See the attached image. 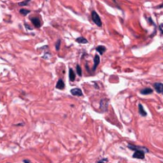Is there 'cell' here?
<instances>
[{
  "label": "cell",
  "instance_id": "13",
  "mask_svg": "<svg viewBox=\"0 0 163 163\" xmlns=\"http://www.w3.org/2000/svg\"><path fill=\"white\" fill-rule=\"evenodd\" d=\"M95 50L97 53H99L100 55H103V53L106 52V48L104 46H97V47L95 48Z\"/></svg>",
  "mask_w": 163,
  "mask_h": 163
},
{
  "label": "cell",
  "instance_id": "21",
  "mask_svg": "<svg viewBox=\"0 0 163 163\" xmlns=\"http://www.w3.org/2000/svg\"><path fill=\"white\" fill-rule=\"evenodd\" d=\"M159 30H160V32L163 34V24H160V25H159Z\"/></svg>",
  "mask_w": 163,
  "mask_h": 163
},
{
  "label": "cell",
  "instance_id": "4",
  "mask_svg": "<svg viewBox=\"0 0 163 163\" xmlns=\"http://www.w3.org/2000/svg\"><path fill=\"white\" fill-rule=\"evenodd\" d=\"M108 104H109V99L108 98H103L100 101V110L102 112H106L108 110Z\"/></svg>",
  "mask_w": 163,
  "mask_h": 163
},
{
  "label": "cell",
  "instance_id": "6",
  "mask_svg": "<svg viewBox=\"0 0 163 163\" xmlns=\"http://www.w3.org/2000/svg\"><path fill=\"white\" fill-rule=\"evenodd\" d=\"M71 94L72 95L74 96H82L83 95V93L79 88H74V89L71 90Z\"/></svg>",
  "mask_w": 163,
  "mask_h": 163
},
{
  "label": "cell",
  "instance_id": "5",
  "mask_svg": "<svg viewBox=\"0 0 163 163\" xmlns=\"http://www.w3.org/2000/svg\"><path fill=\"white\" fill-rule=\"evenodd\" d=\"M128 148H129L130 150H133V151H137V150H144L146 153L149 152L146 147H140V146H137V145H133V144H128Z\"/></svg>",
  "mask_w": 163,
  "mask_h": 163
},
{
  "label": "cell",
  "instance_id": "12",
  "mask_svg": "<svg viewBox=\"0 0 163 163\" xmlns=\"http://www.w3.org/2000/svg\"><path fill=\"white\" fill-rule=\"evenodd\" d=\"M138 112H139V113L141 115V116H147V113H146V111L144 110V107H143L141 104H138Z\"/></svg>",
  "mask_w": 163,
  "mask_h": 163
},
{
  "label": "cell",
  "instance_id": "19",
  "mask_svg": "<svg viewBox=\"0 0 163 163\" xmlns=\"http://www.w3.org/2000/svg\"><path fill=\"white\" fill-rule=\"evenodd\" d=\"M105 162H108L107 158H102V159H100V160L97 161V163H105Z\"/></svg>",
  "mask_w": 163,
  "mask_h": 163
},
{
  "label": "cell",
  "instance_id": "2",
  "mask_svg": "<svg viewBox=\"0 0 163 163\" xmlns=\"http://www.w3.org/2000/svg\"><path fill=\"white\" fill-rule=\"evenodd\" d=\"M92 19L94 23L98 27H101L102 26V22H101V19H100L99 15H98V13H96L95 11H93L92 12Z\"/></svg>",
  "mask_w": 163,
  "mask_h": 163
},
{
  "label": "cell",
  "instance_id": "16",
  "mask_svg": "<svg viewBox=\"0 0 163 163\" xmlns=\"http://www.w3.org/2000/svg\"><path fill=\"white\" fill-rule=\"evenodd\" d=\"M76 74H78V76H82V70L79 65H76Z\"/></svg>",
  "mask_w": 163,
  "mask_h": 163
},
{
  "label": "cell",
  "instance_id": "14",
  "mask_svg": "<svg viewBox=\"0 0 163 163\" xmlns=\"http://www.w3.org/2000/svg\"><path fill=\"white\" fill-rule=\"evenodd\" d=\"M75 41L77 43H80V44H87V43H88V40L86 39V38H84V37H82V36L78 37V38H76Z\"/></svg>",
  "mask_w": 163,
  "mask_h": 163
},
{
  "label": "cell",
  "instance_id": "7",
  "mask_svg": "<svg viewBox=\"0 0 163 163\" xmlns=\"http://www.w3.org/2000/svg\"><path fill=\"white\" fill-rule=\"evenodd\" d=\"M154 87H155V90L158 93V94H163V84L162 83H159V82L155 83V84H154Z\"/></svg>",
  "mask_w": 163,
  "mask_h": 163
},
{
  "label": "cell",
  "instance_id": "17",
  "mask_svg": "<svg viewBox=\"0 0 163 163\" xmlns=\"http://www.w3.org/2000/svg\"><path fill=\"white\" fill-rule=\"evenodd\" d=\"M60 45H61V39H58L55 43V50L59 51L60 50Z\"/></svg>",
  "mask_w": 163,
  "mask_h": 163
},
{
  "label": "cell",
  "instance_id": "9",
  "mask_svg": "<svg viewBox=\"0 0 163 163\" xmlns=\"http://www.w3.org/2000/svg\"><path fill=\"white\" fill-rule=\"evenodd\" d=\"M56 89L58 90H64L65 89V83H64L63 79H59L57 81V83H56Z\"/></svg>",
  "mask_w": 163,
  "mask_h": 163
},
{
  "label": "cell",
  "instance_id": "1",
  "mask_svg": "<svg viewBox=\"0 0 163 163\" xmlns=\"http://www.w3.org/2000/svg\"><path fill=\"white\" fill-rule=\"evenodd\" d=\"M30 20L32 23L34 28H36V29L42 26V21H41L39 16H32V17H30Z\"/></svg>",
  "mask_w": 163,
  "mask_h": 163
},
{
  "label": "cell",
  "instance_id": "15",
  "mask_svg": "<svg viewBox=\"0 0 163 163\" xmlns=\"http://www.w3.org/2000/svg\"><path fill=\"white\" fill-rule=\"evenodd\" d=\"M19 13H21L22 15H27V14H29V13H31V11H30V10H25V9H20Z\"/></svg>",
  "mask_w": 163,
  "mask_h": 163
},
{
  "label": "cell",
  "instance_id": "22",
  "mask_svg": "<svg viewBox=\"0 0 163 163\" xmlns=\"http://www.w3.org/2000/svg\"><path fill=\"white\" fill-rule=\"evenodd\" d=\"M23 163H32V162H31V160H29V159H24Z\"/></svg>",
  "mask_w": 163,
  "mask_h": 163
},
{
  "label": "cell",
  "instance_id": "11",
  "mask_svg": "<svg viewBox=\"0 0 163 163\" xmlns=\"http://www.w3.org/2000/svg\"><path fill=\"white\" fill-rule=\"evenodd\" d=\"M140 93H141V95H151L153 93V90L151 89V88H144V89H142L141 91H140Z\"/></svg>",
  "mask_w": 163,
  "mask_h": 163
},
{
  "label": "cell",
  "instance_id": "23",
  "mask_svg": "<svg viewBox=\"0 0 163 163\" xmlns=\"http://www.w3.org/2000/svg\"><path fill=\"white\" fill-rule=\"evenodd\" d=\"M14 126H24V123H19V124H14Z\"/></svg>",
  "mask_w": 163,
  "mask_h": 163
},
{
  "label": "cell",
  "instance_id": "10",
  "mask_svg": "<svg viewBox=\"0 0 163 163\" xmlns=\"http://www.w3.org/2000/svg\"><path fill=\"white\" fill-rule=\"evenodd\" d=\"M69 78H70V80L72 82L75 80V74H74L73 69H69Z\"/></svg>",
  "mask_w": 163,
  "mask_h": 163
},
{
  "label": "cell",
  "instance_id": "20",
  "mask_svg": "<svg viewBox=\"0 0 163 163\" xmlns=\"http://www.w3.org/2000/svg\"><path fill=\"white\" fill-rule=\"evenodd\" d=\"M155 9H163V3L162 4H160V5H158V6H156V7H155Z\"/></svg>",
  "mask_w": 163,
  "mask_h": 163
},
{
  "label": "cell",
  "instance_id": "18",
  "mask_svg": "<svg viewBox=\"0 0 163 163\" xmlns=\"http://www.w3.org/2000/svg\"><path fill=\"white\" fill-rule=\"evenodd\" d=\"M30 2H31V0H25V1H23V2L18 3V5L19 6H27V5H29Z\"/></svg>",
  "mask_w": 163,
  "mask_h": 163
},
{
  "label": "cell",
  "instance_id": "3",
  "mask_svg": "<svg viewBox=\"0 0 163 163\" xmlns=\"http://www.w3.org/2000/svg\"><path fill=\"white\" fill-rule=\"evenodd\" d=\"M145 151L144 150H137L134 151V155H133V157L137 158V159H144L145 158Z\"/></svg>",
  "mask_w": 163,
  "mask_h": 163
},
{
  "label": "cell",
  "instance_id": "8",
  "mask_svg": "<svg viewBox=\"0 0 163 163\" xmlns=\"http://www.w3.org/2000/svg\"><path fill=\"white\" fill-rule=\"evenodd\" d=\"M94 61H95V63H94V66H93V72H95L97 68L98 64L100 62V57L98 55H95V58H94Z\"/></svg>",
  "mask_w": 163,
  "mask_h": 163
}]
</instances>
